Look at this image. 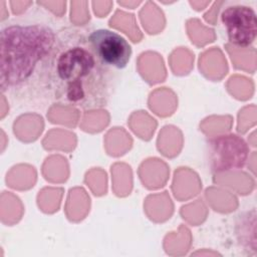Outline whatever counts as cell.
<instances>
[{"mask_svg":"<svg viewBox=\"0 0 257 257\" xmlns=\"http://www.w3.org/2000/svg\"><path fill=\"white\" fill-rule=\"evenodd\" d=\"M52 43L53 34L43 27L12 26L4 29L1 34L2 85L25 79Z\"/></svg>","mask_w":257,"mask_h":257,"instance_id":"cell-1","label":"cell"},{"mask_svg":"<svg viewBox=\"0 0 257 257\" xmlns=\"http://www.w3.org/2000/svg\"><path fill=\"white\" fill-rule=\"evenodd\" d=\"M221 21L232 44L247 47L254 42L257 34V18L251 7L245 5L229 6L223 10Z\"/></svg>","mask_w":257,"mask_h":257,"instance_id":"cell-2","label":"cell"},{"mask_svg":"<svg viewBox=\"0 0 257 257\" xmlns=\"http://www.w3.org/2000/svg\"><path fill=\"white\" fill-rule=\"evenodd\" d=\"M89 42L101 61L116 68H123L131 59L132 47L116 32L98 29L89 36Z\"/></svg>","mask_w":257,"mask_h":257,"instance_id":"cell-3","label":"cell"},{"mask_svg":"<svg viewBox=\"0 0 257 257\" xmlns=\"http://www.w3.org/2000/svg\"><path fill=\"white\" fill-rule=\"evenodd\" d=\"M212 168L224 172L242 168L248 155L246 143L236 135L220 136L210 144Z\"/></svg>","mask_w":257,"mask_h":257,"instance_id":"cell-4","label":"cell"},{"mask_svg":"<svg viewBox=\"0 0 257 257\" xmlns=\"http://www.w3.org/2000/svg\"><path fill=\"white\" fill-rule=\"evenodd\" d=\"M94 63L93 56L80 47L71 48L60 55L57 71L61 79L69 82L68 96L74 91V88H80V79L92 70Z\"/></svg>","mask_w":257,"mask_h":257,"instance_id":"cell-5","label":"cell"}]
</instances>
